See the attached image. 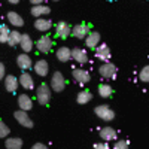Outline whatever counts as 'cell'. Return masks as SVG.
Segmentation results:
<instances>
[{
  "label": "cell",
  "instance_id": "9c48e42d",
  "mask_svg": "<svg viewBox=\"0 0 149 149\" xmlns=\"http://www.w3.org/2000/svg\"><path fill=\"white\" fill-rule=\"evenodd\" d=\"M94 51H95V58L97 60L103 61V63L109 61V58H110V49H109V46L106 43H100L94 49Z\"/></svg>",
  "mask_w": 149,
  "mask_h": 149
},
{
  "label": "cell",
  "instance_id": "6da1fadb",
  "mask_svg": "<svg viewBox=\"0 0 149 149\" xmlns=\"http://www.w3.org/2000/svg\"><path fill=\"white\" fill-rule=\"evenodd\" d=\"M51 95H52V90L51 86L46 85V84H40L39 86H37L36 90V98H37V103L45 106L49 103V100H51Z\"/></svg>",
  "mask_w": 149,
  "mask_h": 149
},
{
  "label": "cell",
  "instance_id": "7c38bea8",
  "mask_svg": "<svg viewBox=\"0 0 149 149\" xmlns=\"http://www.w3.org/2000/svg\"><path fill=\"white\" fill-rule=\"evenodd\" d=\"M72 33V27L69 26V24L66 21H60L57 22V26H55V34L58 37H61V39H66V37H69Z\"/></svg>",
  "mask_w": 149,
  "mask_h": 149
},
{
  "label": "cell",
  "instance_id": "f1b7e54d",
  "mask_svg": "<svg viewBox=\"0 0 149 149\" xmlns=\"http://www.w3.org/2000/svg\"><path fill=\"white\" fill-rule=\"evenodd\" d=\"M139 79L145 84H149V64L145 66L140 72H139Z\"/></svg>",
  "mask_w": 149,
  "mask_h": 149
},
{
  "label": "cell",
  "instance_id": "5b68a950",
  "mask_svg": "<svg viewBox=\"0 0 149 149\" xmlns=\"http://www.w3.org/2000/svg\"><path fill=\"white\" fill-rule=\"evenodd\" d=\"M98 73H100V76L104 78V79H113L116 76V66L106 61V63H103L98 67Z\"/></svg>",
  "mask_w": 149,
  "mask_h": 149
},
{
  "label": "cell",
  "instance_id": "cb8c5ba5",
  "mask_svg": "<svg viewBox=\"0 0 149 149\" xmlns=\"http://www.w3.org/2000/svg\"><path fill=\"white\" fill-rule=\"evenodd\" d=\"M5 148L6 149H21L22 148V140L19 137H6Z\"/></svg>",
  "mask_w": 149,
  "mask_h": 149
},
{
  "label": "cell",
  "instance_id": "277c9868",
  "mask_svg": "<svg viewBox=\"0 0 149 149\" xmlns=\"http://www.w3.org/2000/svg\"><path fill=\"white\" fill-rule=\"evenodd\" d=\"M52 45H54V42H52V39H51V36H46V34H45V36H40L39 39L36 40V43H34V46L37 48V51L43 52V54H46V52L51 51Z\"/></svg>",
  "mask_w": 149,
  "mask_h": 149
},
{
  "label": "cell",
  "instance_id": "5bb4252c",
  "mask_svg": "<svg viewBox=\"0 0 149 149\" xmlns=\"http://www.w3.org/2000/svg\"><path fill=\"white\" fill-rule=\"evenodd\" d=\"M5 82V88L8 93H15L18 90V86H19V81L17 76H14V74H8V76H5L3 79Z\"/></svg>",
  "mask_w": 149,
  "mask_h": 149
},
{
  "label": "cell",
  "instance_id": "4fadbf2b",
  "mask_svg": "<svg viewBox=\"0 0 149 149\" xmlns=\"http://www.w3.org/2000/svg\"><path fill=\"white\" fill-rule=\"evenodd\" d=\"M17 64L21 70H29L33 67V60L27 52H24V54H19L17 57Z\"/></svg>",
  "mask_w": 149,
  "mask_h": 149
},
{
  "label": "cell",
  "instance_id": "30bf717a",
  "mask_svg": "<svg viewBox=\"0 0 149 149\" xmlns=\"http://www.w3.org/2000/svg\"><path fill=\"white\" fill-rule=\"evenodd\" d=\"M100 40H102L100 33L98 31H90L88 36L85 37V46L91 48V49H95L98 45H100Z\"/></svg>",
  "mask_w": 149,
  "mask_h": 149
},
{
  "label": "cell",
  "instance_id": "1f68e13d",
  "mask_svg": "<svg viewBox=\"0 0 149 149\" xmlns=\"http://www.w3.org/2000/svg\"><path fill=\"white\" fill-rule=\"evenodd\" d=\"M5 76H6V67L2 61H0V81L5 79Z\"/></svg>",
  "mask_w": 149,
  "mask_h": 149
},
{
  "label": "cell",
  "instance_id": "4dcf8cb0",
  "mask_svg": "<svg viewBox=\"0 0 149 149\" xmlns=\"http://www.w3.org/2000/svg\"><path fill=\"white\" fill-rule=\"evenodd\" d=\"M128 142L127 140H116V143L113 145V149H128Z\"/></svg>",
  "mask_w": 149,
  "mask_h": 149
},
{
  "label": "cell",
  "instance_id": "ac0fdd59",
  "mask_svg": "<svg viewBox=\"0 0 149 149\" xmlns=\"http://www.w3.org/2000/svg\"><path fill=\"white\" fill-rule=\"evenodd\" d=\"M18 106H19L21 110H26V112L31 110L33 109V100H31V97L27 95V94H21L18 97Z\"/></svg>",
  "mask_w": 149,
  "mask_h": 149
},
{
  "label": "cell",
  "instance_id": "9a60e30c",
  "mask_svg": "<svg viewBox=\"0 0 149 149\" xmlns=\"http://www.w3.org/2000/svg\"><path fill=\"white\" fill-rule=\"evenodd\" d=\"M51 27H52V21L48 19V18H45V17L36 18V21H34V29H36L37 31L46 33L48 30H51Z\"/></svg>",
  "mask_w": 149,
  "mask_h": 149
},
{
  "label": "cell",
  "instance_id": "d4e9b609",
  "mask_svg": "<svg viewBox=\"0 0 149 149\" xmlns=\"http://www.w3.org/2000/svg\"><path fill=\"white\" fill-rule=\"evenodd\" d=\"M97 91H98V95L103 97V98H109L112 94H113V88H112L109 84H100Z\"/></svg>",
  "mask_w": 149,
  "mask_h": 149
},
{
  "label": "cell",
  "instance_id": "83f0119b",
  "mask_svg": "<svg viewBox=\"0 0 149 149\" xmlns=\"http://www.w3.org/2000/svg\"><path fill=\"white\" fill-rule=\"evenodd\" d=\"M9 33H10V30L8 26H0V43H8Z\"/></svg>",
  "mask_w": 149,
  "mask_h": 149
},
{
  "label": "cell",
  "instance_id": "d590c367",
  "mask_svg": "<svg viewBox=\"0 0 149 149\" xmlns=\"http://www.w3.org/2000/svg\"><path fill=\"white\" fill-rule=\"evenodd\" d=\"M8 2H9L10 5H17V3H19V0H8Z\"/></svg>",
  "mask_w": 149,
  "mask_h": 149
},
{
  "label": "cell",
  "instance_id": "7402d4cb",
  "mask_svg": "<svg viewBox=\"0 0 149 149\" xmlns=\"http://www.w3.org/2000/svg\"><path fill=\"white\" fill-rule=\"evenodd\" d=\"M57 60L61 63H66V61L72 60V49L67 46H61L57 49Z\"/></svg>",
  "mask_w": 149,
  "mask_h": 149
},
{
  "label": "cell",
  "instance_id": "e0dca14e",
  "mask_svg": "<svg viewBox=\"0 0 149 149\" xmlns=\"http://www.w3.org/2000/svg\"><path fill=\"white\" fill-rule=\"evenodd\" d=\"M18 81H19V85L22 86V88H26V90H33V88H34L33 76H31L29 72H24L21 76L18 78Z\"/></svg>",
  "mask_w": 149,
  "mask_h": 149
},
{
  "label": "cell",
  "instance_id": "8d00e7d4",
  "mask_svg": "<svg viewBox=\"0 0 149 149\" xmlns=\"http://www.w3.org/2000/svg\"><path fill=\"white\" fill-rule=\"evenodd\" d=\"M52 2H58V0H52Z\"/></svg>",
  "mask_w": 149,
  "mask_h": 149
},
{
  "label": "cell",
  "instance_id": "2e32d148",
  "mask_svg": "<svg viewBox=\"0 0 149 149\" xmlns=\"http://www.w3.org/2000/svg\"><path fill=\"white\" fill-rule=\"evenodd\" d=\"M49 14H51V8L46 6L45 3H42V5H33V8H31V15L36 17V18L46 17Z\"/></svg>",
  "mask_w": 149,
  "mask_h": 149
},
{
  "label": "cell",
  "instance_id": "ba28073f",
  "mask_svg": "<svg viewBox=\"0 0 149 149\" xmlns=\"http://www.w3.org/2000/svg\"><path fill=\"white\" fill-rule=\"evenodd\" d=\"M72 60H74L79 64H85V63H88V52L84 48L76 46L72 49Z\"/></svg>",
  "mask_w": 149,
  "mask_h": 149
},
{
  "label": "cell",
  "instance_id": "8fae6325",
  "mask_svg": "<svg viewBox=\"0 0 149 149\" xmlns=\"http://www.w3.org/2000/svg\"><path fill=\"white\" fill-rule=\"evenodd\" d=\"M88 33H90V27L86 26V24H76L73 29H72V36L73 37H76V39H85L86 36H88Z\"/></svg>",
  "mask_w": 149,
  "mask_h": 149
},
{
  "label": "cell",
  "instance_id": "f546056e",
  "mask_svg": "<svg viewBox=\"0 0 149 149\" xmlns=\"http://www.w3.org/2000/svg\"><path fill=\"white\" fill-rule=\"evenodd\" d=\"M9 133H10L9 127L6 125L3 121H0V139H6V137H9Z\"/></svg>",
  "mask_w": 149,
  "mask_h": 149
},
{
  "label": "cell",
  "instance_id": "484cf974",
  "mask_svg": "<svg viewBox=\"0 0 149 149\" xmlns=\"http://www.w3.org/2000/svg\"><path fill=\"white\" fill-rule=\"evenodd\" d=\"M91 100H93V93L88 91V90H82L78 94V97H76V102L79 104H86V103H90Z\"/></svg>",
  "mask_w": 149,
  "mask_h": 149
},
{
  "label": "cell",
  "instance_id": "52a82bcc",
  "mask_svg": "<svg viewBox=\"0 0 149 149\" xmlns=\"http://www.w3.org/2000/svg\"><path fill=\"white\" fill-rule=\"evenodd\" d=\"M72 76H73L74 81H76L78 84H81V85H85V84H88V82L91 81L90 72L85 70V69H74V70L72 72Z\"/></svg>",
  "mask_w": 149,
  "mask_h": 149
},
{
  "label": "cell",
  "instance_id": "44dd1931",
  "mask_svg": "<svg viewBox=\"0 0 149 149\" xmlns=\"http://www.w3.org/2000/svg\"><path fill=\"white\" fill-rule=\"evenodd\" d=\"M8 21H9L10 26H14V27H22L24 26L22 17L18 14V12H14V10H9L8 12Z\"/></svg>",
  "mask_w": 149,
  "mask_h": 149
},
{
  "label": "cell",
  "instance_id": "4316f807",
  "mask_svg": "<svg viewBox=\"0 0 149 149\" xmlns=\"http://www.w3.org/2000/svg\"><path fill=\"white\" fill-rule=\"evenodd\" d=\"M19 40H21V33L18 30H12L9 33V39H8V43L9 46H17L19 45Z\"/></svg>",
  "mask_w": 149,
  "mask_h": 149
},
{
  "label": "cell",
  "instance_id": "8992f818",
  "mask_svg": "<svg viewBox=\"0 0 149 149\" xmlns=\"http://www.w3.org/2000/svg\"><path fill=\"white\" fill-rule=\"evenodd\" d=\"M14 116H15V119H17V122L19 124V125L26 127V128H33V119L30 118L29 112L19 109V110H17L14 113Z\"/></svg>",
  "mask_w": 149,
  "mask_h": 149
},
{
  "label": "cell",
  "instance_id": "ffe728a7",
  "mask_svg": "<svg viewBox=\"0 0 149 149\" xmlns=\"http://www.w3.org/2000/svg\"><path fill=\"white\" fill-rule=\"evenodd\" d=\"M34 72L36 74H39V76H46L49 73V64L46 60H37L34 63Z\"/></svg>",
  "mask_w": 149,
  "mask_h": 149
},
{
  "label": "cell",
  "instance_id": "d6a6232c",
  "mask_svg": "<svg viewBox=\"0 0 149 149\" xmlns=\"http://www.w3.org/2000/svg\"><path fill=\"white\" fill-rule=\"evenodd\" d=\"M94 149H109V146H107V143H95L94 145Z\"/></svg>",
  "mask_w": 149,
  "mask_h": 149
},
{
  "label": "cell",
  "instance_id": "836d02e7",
  "mask_svg": "<svg viewBox=\"0 0 149 149\" xmlns=\"http://www.w3.org/2000/svg\"><path fill=\"white\" fill-rule=\"evenodd\" d=\"M31 149H48V148H46L45 143H34V145L31 146Z\"/></svg>",
  "mask_w": 149,
  "mask_h": 149
},
{
  "label": "cell",
  "instance_id": "e575fe53",
  "mask_svg": "<svg viewBox=\"0 0 149 149\" xmlns=\"http://www.w3.org/2000/svg\"><path fill=\"white\" fill-rule=\"evenodd\" d=\"M43 2H45V0H30L31 5H42Z\"/></svg>",
  "mask_w": 149,
  "mask_h": 149
},
{
  "label": "cell",
  "instance_id": "3957f363",
  "mask_svg": "<svg viewBox=\"0 0 149 149\" xmlns=\"http://www.w3.org/2000/svg\"><path fill=\"white\" fill-rule=\"evenodd\" d=\"M49 86L51 90L55 91V93H61L64 88H66V79L63 76L61 72H54L52 76H51V81H49Z\"/></svg>",
  "mask_w": 149,
  "mask_h": 149
},
{
  "label": "cell",
  "instance_id": "7a4b0ae2",
  "mask_svg": "<svg viewBox=\"0 0 149 149\" xmlns=\"http://www.w3.org/2000/svg\"><path fill=\"white\" fill-rule=\"evenodd\" d=\"M94 113L97 115V118H100L102 121H106V122H110V121L115 119V112L112 110L107 104H98V106H95Z\"/></svg>",
  "mask_w": 149,
  "mask_h": 149
},
{
  "label": "cell",
  "instance_id": "d6986e66",
  "mask_svg": "<svg viewBox=\"0 0 149 149\" xmlns=\"http://www.w3.org/2000/svg\"><path fill=\"white\" fill-rule=\"evenodd\" d=\"M100 137L103 142H112V140H116V130L112 128V127H104L100 130Z\"/></svg>",
  "mask_w": 149,
  "mask_h": 149
},
{
  "label": "cell",
  "instance_id": "603a6c76",
  "mask_svg": "<svg viewBox=\"0 0 149 149\" xmlns=\"http://www.w3.org/2000/svg\"><path fill=\"white\" fill-rule=\"evenodd\" d=\"M19 45H21V49H22V51L29 54L31 49H33V39H31L29 34H21Z\"/></svg>",
  "mask_w": 149,
  "mask_h": 149
}]
</instances>
